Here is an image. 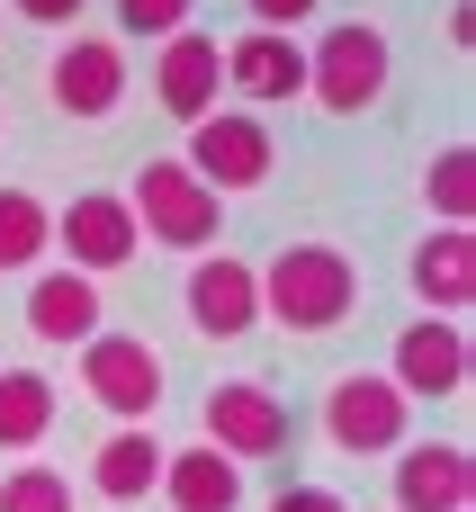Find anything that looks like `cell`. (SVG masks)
Returning a JSON list of instances; mask_svg holds the SVG:
<instances>
[{
	"label": "cell",
	"mask_w": 476,
	"mask_h": 512,
	"mask_svg": "<svg viewBox=\"0 0 476 512\" xmlns=\"http://www.w3.org/2000/svg\"><path fill=\"white\" fill-rule=\"evenodd\" d=\"M360 306V270L342 243H279V261L261 270V315L279 333H333Z\"/></svg>",
	"instance_id": "cell-1"
},
{
	"label": "cell",
	"mask_w": 476,
	"mask_h": 512,
	"mask_svg": "<svg viewBox=\"0 0 476 512\" xmlns=\"http://www.w3.org/2000/svg\"><path fill=\"white\" fill-rule=\"evenodd\" d=\"M387 72H396L387 27L342 18V27H324V36H315V54H306V99H315V108H333V117H360V108H378V99H387Z\"/></svg>",
	"instance_id": "cell-2"
},
{
	"label": "cell",
	"mask_w": 476,
	"mask_h": 512,
	"mask_svg": "<svg viewBox=\"0 0 476 512\" xmlns=\"http://www.w3.org/2000/svg\"><path fill=\"white\" fill-rule=\"evenodd\" d=\"M126 207H135V234L144 243H171V252H207L216 225H225V198L189 162H144L135 189H126Z\"/></svg>",
	"instance_id": "cell-3"
},
{
	"label": "cell",
	"mask_w": 476,
	"mask_h": 512,
	"mask_svg": "<svg viewBox=\"0 0 476 512\" xmlns=\"http://www.w3.org/2000/svg\"><path fill=\"white\" fill-rule=\"evenodd\" d=\"M216 198H234V189H261L270 171H279V135H270V117L261 108H216V117H198L189 126V153H180Z\"/></svg>",
	"instance_id": "cell-4"
},
{
	"label": "cell",
	"mask_w": 476,
	"mask_h": 512,
	"mask_svg": "<svg viewBox=\"0 0 476 512\" xmlns=\"http://www.w3.org/2000/svg\"><path fill=\"white\" fill-rule=\"evenodd\" d=\"M405 423H414V405H405L378 369H351V378H333V387H324V441H333L342 459L405 450Z\"/></svg>",
	"instance_id": "cell-5"
},
{
	"label": "cell",
	"mask_w": 476,
	"mask_h": 512,
	"mask_svg": "<svg viewBox=\"0 0 476 512\" xmlns=\"http://www.w3.org/2000/svg\"><path fill=\"white\" fill-rule=\"evenodd\" d=\"M81 387L117 414V423H144L153 405H162V351L144 342V333H90L81 342Z\"/></svg>",
	"instance_id": "cell-6"
},
{
	"label": "cell",
	"mask_w": 476,
	"mask_h": 512,
	"mask_svg": "<svg viewBox=\"0 0 476 512\" xmlns=\"http://www.w3.org/2000/svg\"><path fill=\"white\" fill-rule=\"evenodd\" d=\"M54 243H63V270H81V279H108V270H126V261L144 252L135 207L108 198V189H81V198L54 216Z\"/></svg>",
	"instance_id": "cell-7"
},
{
	"label": "cell",
	"mask_w": 476,
	"mask_h": 512,
	"mask_svg": "<svg viewBox=\"0 0 476 512\" xmlns=\"http://www.w3.org/2000/svg\"><path fill=\"white\" fill-rule=\"evenodd\" d=\"M387 387H396L405 405L459 396V387H468V324H450V315L405 324V333H396V360H387Z\"/></svg>",
	"instance_id": "cell-8"
},
{
	"label": "cell",
	"mask_w": 476,
	"mask_h": 512,
	"mask_svg": "<svg viewBox=\"0 0 476 512\" xmlns=\"http://www.w3.org/2000/svg\"><path fill=\"white\" fill-rule=\"evenodd\" d=\"M288 441H297V423H288V405H279L261 378H234V387L207 396V450H216V459L243 468V459H279Z\"/></svg>",
	"instance_id": "cell-9"
},
{
	"label": "cell",
	"mask_w": 476,
	"mask_h": 512,
	"mask_svg": "<svg viewBox=\"0 0 476 512\" xmlns=\"http://www.w3.org/2000/svg\"><path fill=\"white\" fill-rule=\"evenodd\" d=\"M180 297H189V324H198L207 342H243V333L261 324V270L234 261V252H198Z\"/></svg>",
	"instance_id": "cell-10"
},
{
	"label": "cell",
	"mask_w": 476,
	"mask_h": 512,
	"mask_svg": "<svg viewBox=\"0 0 476 512\" xmlns=\"http://www.w3.org/2000/svg\"><path fill=\"white\" fill-rule=\"evenodd\" d=\"M45 90H54V108H63V117L99 126V117L126 99V45H117V36H72V45L54 54Z\"/></svg>",
	"instance_id": "cell-11"
},
{
	"label": "cell",
	"mask_w": 476,
	"mask_h": 512,
	"mask_svg": "<svg viewBox=\"0 0 476 512\" xmlns=\"http://www.w3.org/2000/svg\"><path fill=\"white\" fill-rule=\"evenodd\" d=\"M216 90H225V45L198 36V27L162 36V54H153V99H162L180 126H198V117H216Z\"/></svg>",
	"instance_id": "cell-12"
},
{
	"label": "cell",
	"mask_w": 476,
	"mask_h": 512,
	"mask_svg": "<svg viewBox=\"0 0 476 512\" xmlns=\"http://www.w3.org/2000/svg\"><path fill=\"white\" fill-rule=\"evenodd\" d=\"M225 90L261 99V108L306 99V45H297V36H279V27H243V36L225 45Z\"/></svg>",
	"instance_id": "cell-13"
},
{
	"label": "cell",
	"mask_w": 476,
	"mask_h": 512,
	"mask_svg": "<svg viewBox=\"0 0 476 512\" xmlns=\"http://www.w3.org/2000/svg\"><path fill=\"white\" fill-rule=\"evenodd\" d=\"M476 504V459L459 441H405L396 459V512H468Z\"/></svg>",
	"instance_id": "cell-14"
},
{
	"label": "cell",
	"mask_w": 476,
	"mask_h": 512,
	"mask_svg": "<svg viewBox=\"0 0 476 512\" xmlns=\"http://www.w3.org/2000/svg\"><path fill=\"white\" fill-rule=\"evenodd\" d=\"M405 279H414V297L432 306V315H468L476 306V234L468 225H432L423 243H414V261H405Z\"/></svg>",
	"instance_id": "cell-15"
},
{
	"label": "cell",
	"mask_w": 476,
	"mask_h": 512,
	"mask_svg": "<svg viewBox=\"0 0 476 512\" xmlns=\"http://www.w3.org/2000/svg\"><path fill=\"white\" fill-rule=\"evenodd\" d=\"M99 279H81V270H36V288H27V333L36 342H54V351H72V342H90L99 333Z\"/></svg>",
	"instance_id": "cell-16"
},
{
	"label": "cell",
	"mask_w": 476,
	"mask_h": 512,
	"mask_svg": "<svg viewBox=\"0 0 476 512\" xmlns=\"http://www.w3.org/2000/svg\"><path fill=\"white\" fill-rule=\"evenodd\" d=\"M162 495H171V512H243V468L216 459L207 441L198 450H162Z\"/></svg>",
	"instance_id": "cell-17"
},
{
	"label": "cell",
	"mask_w": 476,
	"mask_h": 512,
	"mask_svg": "<svg viewBox=\"0 0 476 512\" xmlns=\"http://www.w3.org/2000/svg\"><path fill=\"white\" fill-rule=\"evenodd\" d=\"M90 486H99L108 504H144V495L162 486V441H153L144 423L108 432V441H99V459H90Z\"/></svg>",
	"instance_id": "cell-18"
},
{
	"label": "cell",
	"mask_w": 476,
	"mask_h": 512,
	"mask_svg": "<svg viewBox=\"0 0 476 512\" xmlns=\"http://www.w3.org/2000/svg\"><path fill=\"white\" fill-rule=\"evenodd\" d=\"M54 432V378L45 369H0V450H36Z\"/></svg>",
	"instance_id": "cell-19"
},
{
	"label": "cell",
	"mask_w": 476,
	"mask_h": 512,
	"mask_svg": "<svg viewBox=\"0 0 476 512\" xmlns=\"http://www.w3.org/2000/svg\"><path fill=\"white\" fill-rule=\"evenodd\" d=\"M54 252V207L36 189H0V270H36Z\"/></svg>",
	"instance_id": "cell-20"
},
{
	"label": "cell",
	"mask_w": 476,
	"mask_h": 512,
	"mask_svg": "<svg viewBox=\"0 0 476 512\" xmlns=\"http://www.w3.org/2000/svg\"><path fill=\"white\" fill-rule=\"evenodd\" d=\"M423 207H432L441 225H468L476 216V153L468 144H450V153L423 162Z\"/></svg>",
	"instance_id": "cell-21"
},
{
	"label": "cell",
	"mask_w": 476,
	"mask_h": 512,
	"mask_svg": "<svg viewBox=\"0 0 476 512\" xmlns=\"http://www.w3.org/2000/svg\"><path fill=\"white\" fill-rule=\"evenodd\" d=\"M0 512H72V477H54L45 459H27V468L0 477Z\"/></svg>",
	"instance_id": "cell-22"
},
{
	"label": "cell",
	"mask_w": 476,
	"mask_h": 512,
	"mask_svg": "<svg viewBox=\"0 0 476 512\" xmlns=\"http://www.w3.org/2000/svg\"><path fill=\"white\" fill-rule=\"evenodd\" d=\"M117 27L126 36H180L189 27V0H117Z\"/></svg>",
	"instance_id": "cell-23"
},
{
	"label": "cell",
	"mask_w": 476,
	"mask_h": 512,
	"mask_svg": "<svg viewBox=\"0 0 476 512\" xmlns=\"http://www.w3.org/2000/svg\"><path fill=\"white\" fill-rule=\"evenodd\" d=\"M243 9H252V27H279V36L315 18V0H243Z\"/></svg>",
	"instance_id": "cell-24"
},
{
	"label": "cell",
	"mask_w": 476,
	"mask_h": 512,
	"mask_svg": "<svg viewBox=\"0 0 476 512\" xmlns=\"http://www.w3.org/2000/svg\"><path fill=\"white\" fill-rule=\"evenodd\" d=\"M270 512H351V504H342L333 486H279V495H270Z\"/></svg>",
	"instance_id": "cell-25"
},
{
	"label": "cell",
	"mask_w": 476,
	"mask_h": 512,
	"mask_svg": "<svg viewBox=\"0 0 476 512\" xmlns=\"http://www.w3.org/2000/svg\"><path fill=\"white\" fill-rule=\"evenodd\" d=\"M9 9H18L27 27H72V18H81L90 0H9Z\"/></svg>",
	"instance_id": "cell-26"
},
{
	"label": "cell",
	"mask_w": 476,
	"mask_h": 512,
	"mask_svg": "<svg viewBox=\"0 0 476 512\" xmlns=\"http://www.w3.org/2000/svg\"><path fill=\"white\" fill-rule=\"evenodd\" d=\"M450 45H459V54L476 45V0H459V9H450Z\"/></svg>",
	"instance_id": "cell-27"
}]
</instances>
